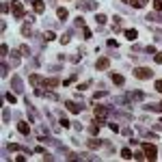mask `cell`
<instances>
[{
    "instance_id": "obj_6",
    "label": "cell",
    "mask_w": 162,
    "mask_h": 162,
    "mask_svg": "<svg viewBox=\"0 0 162 162\" xmlns=\"http://www.w3.org/2000/svg\"><path fill=\"white\" fill-rule=\"evenodd\" d=\"M41 84H46L48 89H56V87H58V80H56V78H46Z\"/></svg>"
},
{
    "instance_id": "obj_23",
    "label": "cell",
    "mask_w": 162,
    "mask_h": 162,
    "mask_svg": "<svg viewBox=\"0 0 162 162\" xmlns=\"http://www.w3.org/2000/svg\"><path fill=\"white\" fill-rule=\"evenodd\" d=\"M145 52H147V54H154V52H156V48H154V46H147V48H145Z\"/></svg>"
},
{
    "instance_id": "obj_25",
    "label": "cell",
    "mask_w": 162,
    "mask_h": 162,
    "mask_svg": "<svg viewBox=\"0 0 162 162\" xmlns=\"http://www.w3.org/2000/svg\"><path fill=\"white\" fill-rule=\"evenodd\" d=\"M156 63H158V65H162V54H156Z\"/></svg>"
},
{
    "instance_id": "obj_18",
    "label": "cell",
    "mask_w": 162,
    "mask_h": 162,
    "mask_svg": "<svg viewBox=\"0 0 162 162\" xmlns=\"http://www.w3.org/2000/svg\"><path fill=\"white\" fill-rule=\"evenodd\" d=\"M100 145H102V143L97 141V138H91V141H89V147H100Z\"/></svg>"
},
{
    "instance_id": "obj_9",
    "label": "cell",
    "mask_w": 162,
    "mask_h": 162,
    "mask_svg": "<svg viewBox=\"0 0 162 162\" xmlns=\"http://www.w3.org/2000/svg\"><path fill=\"white\" fill-rule=\"evenodd\" d=\"M130 4H132L134 9H143V7L147 4V0H130Z\"/></svg>"
},
{
    "instance_id": "obj_3",
    "label": "cell",
    "mask_w": 162,
    "mask_h": 162,
    "mask_svg": "<svg viewBox=\"0 0 162 162\" xmlns=\"http://www.w3.org/2000/svg\"><path fill=\"white\" fill-rule=\"evenodd\" d=\"M11 11H13V15L15 17H24V4L20 2V0H11Z\"/></svg>"
},
{
    "instance_id": "obj_11",
    "label": "cell",
    "mask_w": 162,
    "mask_h": 162,
    "mask_svg": "<svg viewBox=\"0 0 162 162\" xmlns=\"http://www.w3.org/2000/svg\"><path fill=\"white\" fill-rule=\"evenodd\" d=\"M17 130H20L22 134H28L30 128H28V123H26V121H20V123H17Z\"/></svg>"
},
{
    "instance_id": "obj_7",
    "label": "cell",
    "mask_w": 162,
    "mask_h": 162,
    "mask_svg": "<svg viewBox=\"0 0 162 162\" xmlns=\"http://www.w3.org/2000/svg\"><path fill=\"white\" fill-rule=\"evenodd\" d=\"M33 9H35L37 13H43V11H46V4H43L41 0H35V2H33Z\"/></svg>"
},
{
    "instance_id": "obj_21",
    "label": "cell",
    "mask_w": 162,
    "mask_h": 162,
    "mask_svg": "<svg viewBox=\"0 0 162 162\" xmlns=\"http://www.w3.org/2000/svg\"><path fill=\"white\" fill-rule=\"evenodd\" d=\"M20 52L24 54V56H28V54H30V50H28V48H26V46H22V48H20Z\"/></svg>"
},
{
    "instance_id": "obj_13",
    "label": "cell",
    "mask_w": 162,
    "mask_h": 162,
    "mask_svg": "<svg viewBox=\"0 0 162 162\" xmlns=\"http://www.w3.org/2000/svg\"><path fill=\"white\" fill-rule=\"evenodd\" d=\"M121 158H123V160H130V158H134V154L125 147V149H121Z\"/></svg>"
},
{
    "instance_id": "obj_1",
    "label": "cell",
    "mask_w": 162,
    "mask_h": 162,
    "mask_svg": "<svg viewBox=\"0 0 162 162\" xmlns=\"http://www.w3.org/2000/svg\"><path fill=\"white\" fill-rule=\"evenodd\" d=\"M143 154H145L147 160H156L158 158V149L154 145H149V143H143Z\"/></svg>"
},
{
    "instance_id": "obj_10",
    "label": "cell",
    "mask_w": 162,
    "mask_h": 162,
    "mask_svg": "<svg viewBox=\"0 0 162 162\" xmlns=\"http://www.w3.org/2000/svg\"><path fill=\"white\" fill-rule=\"evenodd\" d=\"M136 37H138V33L134 30V28H130V30H125V39H130V41H134V39H136Z\"/></svg>"
},
{
    "instance_id": "obj_22",
    "label": "cell",
    "mask_w": 162,
    "mask_h": 162,
    "mask_svg": "<svg viewBox=\"0 0 162 162\" xmlns=\"http://www.w3.org/2000/svg\"><path fill=\"white\" fill-rule=\"evenodd\" d=\"M156 91L162 93V80H156Z\"/></svg>"
},
{
    "instance_id": "obj_17",
    "label": "cell",
    "mask_w": 162,
    "mask_h": 162,
    "mask_svg": "<svg viewBox=\"0 0 162 162\" xmlns=\"http://www.w3.org/2000/svg\"><path fill=\"white\" fill-rule=\"evenodd\" d=\"M22 35H24V37H30V26H28V24L22 28Z\"/></svg>"
},
{
    "instance_id": "obj_14",
    "label": "cell",
    "mask_w": 162,
    "mask_h": 162,
    "mask_svg": "<svg viewBox=\"0 0 162 162\" xmlns=\"http://www.w3.org/2000/svg\"><path fill=\"white\" fill-rule=\"evenodd\" d=\"M56 17H58V20H65V17H67V9H56Z\"/></svg>"
},
{
    "instance_id": "obj_2",
    "label": "cell",
    "mask_w": 162,
    "mask_h": 162,
    "mask_svg": "<svg viewBox=\"0 0 162 162\" xmlns=\"http://www.w3.org/2000/svg\"><path fill=\"white\" fill-rule=\"evenodd\" d=\"M134 76H136L138 80H147V78L154 76V71L147 69V67H136V69H134Z\"/></svg>"
},
{
    "instance_id": "obj_4",
    "label": "cell",
    "mask_w": 162,
    "mask_h": 162,
    "mask_svg": "<svg viewBox=\"0 0 162 162\" xmlns=\"http://www.w3.org/2000/svg\"><path fill=\"white\" fill-rule=\"evenodd\" d=\"M95 115H97V123H102L108 115V108L106 106H95Z\"/></svg>"
},
{
    "instance_id": "obj_5",
    "label": "cell",
    "mask_w": 162,
    "mask_h": 162,
    "mask_svg": "<svg viewBox=\"0 0 162 162\" xmlns=\"http://www.w3.org/2000/svg\"><path fill=\"white\" fill-rule=\"evenodd\" d=\"M108 67H110V61H108L106 56L97 58V63H95V69H108Z\"/></svg>"
},
{
    "instance_id": "obj_16",
    "label": "cell",
    "mask_w": 162,
    "mask_h": 162,
    "mask_svg": "<svg viewBox=\"0 0 162 162\" xmlns=\"http://www.w3.org/2000/svg\"><path fill=\"white\" fill-rule=\"evenodd\" d=\"M95 20H97V24H106V15L97 13V15H95Z\"/></svg>"
},
{
    "instance_id": "obj_20",
    "label": "cell",
    "mask_w": 162,
    "mask_h": 162,
    "mask_svg": "<svg viewBox=\"0 0 162 162\" xmlns=\"http://www.w3.org/2000/svg\"><path fill=\"white\" fill-rule=\"evenodd\" d=\"M4 100H7V102H11V104H15V95H11V93H7V95H4Z\"/></svg>"
},
{
    "instance_id": "obj_26",
    "label": "cell",
    "mask_w": 162,
    "mask_h": 162,
    "mask_svg": "<svg viewBox=\"0 0 162 162\" xmlns=\"http://www.w3.org/2000/svg\"><path fill=\"white\" fill-rule=\"evenodd\" d=\"M123 2H130V0H123Z\"/></svg>"
},
{
    "instance_id": "obj_8",
    "label": "cell",
    "mask_w": 162,
    "mask_h": 162,
    "mask_svg": "<svg viewBox=\"0 0 162 162\" xmlns=\"http://www.w3.org/2000/svg\"><path fill=\"white\" fill-rule=\"evenodd\" d=\"M28 82H30L33 87H37L39 82H43V78H41V76H37V74H33V76H28Z\"/></svg>"
},
{
    "instance_id": "obj_24",
    "label": "cell",
    "mask_w": 162,
    "mask_h": 162,
    "mask_svg": "<svg viewBox=\"0 0 162 162\" xmlns=\"http://www.w3.org/2000/svg\"><path fill=\"white\" fill-rule=\"evenodd\" d=\"M17 149H20V145H13V143L9 145V151H17Z\"/></svg>"
},
{
    "instance_id": "obj_19",
    "label": "cell",
    "mask_w": 162,
    "mask_h": 162,
    "mask_svg": "<svg viewBox=\"0 0 162 162\" xmlns=\"http://www.w3.org/2000/svg\"><path fill=\"white\" fill-rule=\"evenodd\" d=\"M154 9L156 11H162V0H154Z\"/></svg>"
},
{
    "instance_id": "obj_15",
    "label": "cell",
    "mask_w": 162,
    "mask_h": 162,
    "mask_svg": "<svg viewBox=\"0 0 162 162\" xmlns=\"http://www.w3.org/2000/svg\"><path fill=\"white\" fill-rule=\"evenodd\" d=\"M112 82H115V84H123L125 80H123V76H119V74H112Z\"/></svg>"
},
{
    "instance_id": "obj_12",
    "label": "cell",
    "mask_w": 162,
    "mask_h": 162,
    "mask_svg": "<svg viewBox=\"0 0 162 162\" xmlns=\"http://www.w3.org/2000/svg\"><path fill=\"white\" fill-rule=\"evenodd\" d=\"M67 110H69V112H80V106L74 104V102H67Z\"/></svg>"
}]
</instances>
